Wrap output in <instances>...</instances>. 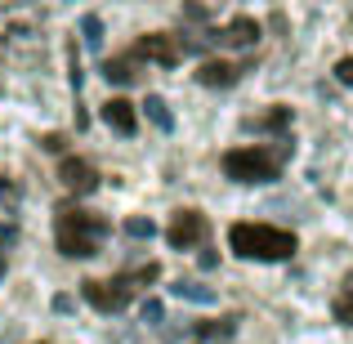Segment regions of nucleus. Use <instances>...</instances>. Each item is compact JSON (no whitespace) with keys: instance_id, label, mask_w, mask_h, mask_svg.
Segmentation results:
<instances>
[{"instance_id":"16","label":"nucleus","mask_w":353,"mask_h":344,"mask_svg":"<svg viewBox=\"0 0 353 344\" xmlns=\"http://www.w3.org/2000/svg\"><path fill=\"white\" fill-rule=\"evenodd\" d=\"M81 41H85L90 50H99V45H103V18H99V14H85V18H81Z\"/></svg>"},{"instance_id":"25","label":"nucleus","mask_w":353,"mask_h":344,"mask_svg":"<svg viewBox=\"0 0 353 344\" xmlns=\"http://www.w3.org/2000/svg\"><path fill=\"white\" fill-rule=\"evenodd\" d=\"M18 232H14V224H0V241H14Z\"/></svg>"},{"instance_id":"24","label":"nucleus","mask_w":353,"mask_h":344,"mask_svg":"<svg viewBox=\"0 0 353 344\" xmlns=\"http://www.w3.org/2000/svg\"><path fill=\"white\" fill-rule=\"evenodd\" d=\"M72 304H77L72 295H54V309H59V313H72Z\"/></svg>"},{"instance_id":"8","label":"nucleus","mask_w":353,"mask_h":344,"mask_svg":"<svg viewBox=\"0 0 353 344\" xmlns=\"http://www.w3.org/2000/svg\"><path fill=\"white\" fill-rule=\"evenodd\" d=\"M36 27H41V14H36L32 5H9L0 9V36H36Z\"/></svg>"},{"instance_id":"2","label":"nucleus","mask_w":353,"mask_h":344,"mask_svg":"<svg viewBox=\"0 0 353 344\" xmlns=\"http://www.w3.org/2000/svg\"><path fill=\"white\" fill-rule=\"evenodd\" d=\"M228 246L237 250L241 259H259V264H282V259L295 255V232L273 228V224H233L228 228Z\"/></svg>"},{"instance_id":"20","label":"nucleus","mask_w":353,"mask_h":344,"mask_svg":"<svg viewBox=\"0 0 353 344\" xmlns=\"http://www.w3.org/2000/svg\"><path fill=\"white\" fill-rule=\"evenodd\" d=\"M336 322H345V327H353V291L336 295Z\"/></svg>"},{"instance_id":"14","label":"nucleus","mask_w":353,"mask_h":344,"mask_svg":"<svg viewBox=\"0 0 353 344\" xmlns=\"http://www.w3.org/2000/svg\"><path fill=\"white\" fill-rule=\"evenodd\" d=\"M179 300H188V304H215L219 295H215V286H201V282H174L170 286Z\"/></svg>"},{"instance_id":"26","label":"nucleus","mask_w":353,"mask_h":344,"mask_svg":"<svg viewBox=\"0 0 353 344\" xmlns=\"http://www.w3.org/2000/svg\"><path fill=\"white\" fill-rule=\"evenodd\" d=\"M0 277H5V250H0Z\"/></svg>"},{"instance_id":"5","label":"nucleus","mask_w":353,"mask_h":344,"mask_svg":"<svg viewBox=\"0 0 353 344\" xmlns=\"http://www.w3.org/2000/svg\"><path fill=\"white\" fill-rule=\"evenodd\" d=\"M201 45L197 41H183V36H170V32H152V36H139L134 54L148 63H157V68H179L183 54H197Z\"/></svg>"},{"instance_id":"7","label":"nucleus","mask_w":353,"mask_h":344,"mask_svg":"<svg viewBox=\"0 0 353 344\" xmlns=\"http://www.w3.org/2000/svg\"><path fill=\"white\" fill-rule=\"evenodd\" d=\"M59 183H63L68 192H77V197H90V192L99 188V170H94L90 161H81V156H63Z\"/></svg>"},{"instance_id":"12","label":"nucleus","mask_w":353,"mask_h":344,"mask_svg":"<svg viewBox=\"0 0 353 344\" xmlns=\"http://www.w3.org/2000/svg\"><path fill=\"white\" fill-rule=\"evenodd\" d=\"M139 63H143V59L130 50V54H121V59H108L103 63V77L112 81V85H134V81H139Z\"/></svg>"},{"instance_id":"19","label":"nucleus","mask_w":353,"mask_h":344,"mask_svg":"<svg viewBox=\"0 0 353 344\" xmlns=\"http://www.w3.org/2000/svg\"><path fill=\"white\" fill-rule=\"evenodd\" d=\"M139 318H143L148 327H157V322L165 318V304H161V300H143V309H139Z\"/></svg>"},{"instance_id":"21","label":"nucleus","mask_w":353,"mask_h":344,"mask_svg":"<svg viewBox=\"0 0 353 344\" xmlns=\"http://www.w3.org/2000/svg\"><path fill=\"white\" fill-rule=\"evenodd\" d=\"M336 81H340V85H353V59H340L336 63Z\"/></svg>"},{"instance_id":"4","label":"nucleus","mask_w":353,"mask_h":344,"mask_svg":"<svg viewBox=\"0 0 353 344\" xmlns=\"http://www.w3.org/2000/svg\"><path fill=\"white\" fill-rule=\"evenodd\" d=\"M134 277L121 273V277H90V282H81V295H85L90 304H94L99 313H121L130 300H134Z\"/></svg>"},{"instance_id":"15","label":"nucleus","mask_w":353,"mask_h":344,"mask_svg":"<svg viewBox=\"0 0 353 344\" xmlns=\"http://www.w3.org/2000/svg\"><path fill=\"white\" fill-rule=\"evenodd\" d=\"M286 125H291V108H273V112L250 121V130H286Z\"/></svg>"},{"instance_id":"13","label":"nucleus","mask_w":353,"mask_h":344,"mask_svg":"<svg viewBox=\"0 0 353 344\" xmlns=\"http://www.w3.org/2000/svg\"><path fill=\"white\" fill-rule=\"evenodd\" d=\"M143 117L152 121L161 134H170V130H174V117H170V108H165V99H161V94H148V99H143Z\"/></svg>"},{"instance_id":"10","label":"nucleus","mask_w":353,"mask_h":344,"mask_svg":"<svg viewBox=\"0 0 353 344\" xmlns=\"http://www.w3.org/2000/svg\"><path fill=\"white\" fill-rule=\"evenodd\" d=\"M210 41L233 45V50H250V45L259 41V23H255V18H233L224 32H210Z\"/></svg>"},{"instance_id":"17","label":"nucleus","mask_w":353,"mask_h":344,"mask_svg":"<svg viewBox=\"0 0 353 344\" xmlns=\"http://www.w3.org/2000/svg\"><path fill=\"white\" fill-rule=\"evenodd\" d=\"M125 232H130L134 241H152V237H157V224H152L148 215H130V219H125Z\"/></svg>"},{"instance_id":"22","label":"nucleus","mask_w":353,"mask_h":344,"mask_svg":"<svg viewBox=\"0 0 353 344\" xmlns=\"http://www.w3.org/2000/svg\"><path fill=\"white\" fill-rule=\"evenodd\" d=\"M41 148H45V152H63V148H68V139H63V134H45Z\"/></svg>"},{"instance_id":"6","label":"nucleus","mask_w":353,"mask_h":344,"mask_svg":"<svg viewBox=\"0 0 353 344\" xmlns=\"http://www.w3.org/2000/svg\"><path fill=\"white\" fill-rule=\"evenodd\" d=\"M206 232H210V224L201 210H174L170 224H165V241H170V250H192L206 241Z\"/></svg>"},{"instance_id":"9","label":"nucleus","mask_w":353,"mask_h":344,"mask_svg":"<svg viewBox=\"0 0 353 344\" xmlns=\"http://www.w3.org/2000/svg\"><path fill=\"white\" fill-rule=\"evenodd\" d=\"M241 72H246V68H237V63H224V59H201L197 81H201V85H210V90H228V85H237V81H241Z\"/></svg>"},{"instance_id":"11","label":"nucleus","mask_w":353,"mask_h":344,"mask_svg":"<svg viewBox=\"0 0 353 344\" xmlns=\"http://www.w3.org/2000/svg\"><path fill=\"white\" fill-rule=\"evenodd\" d=\"M103 121H108V130H117V134H125V139L139 130V112H134L130 99H108V103H103Z\"/></svg>"},{"instance_id":"23","label":"nucleus","mask_w":353,"mask_h":344,"mask_svg":"<svg viewBox=\"0 0 353 344\" xmlns=\"http://www.w3.org/2000/svg\"><path fill=\"white\" fill-rule=\"evenodd\" d=\"M0 201H18V188L9 179H0Z\"/></svg>"},{"instance_id":"3","label":"nucleus","mask_w":353,"mask_h":344,"mask_svg":"<svg viewBox=\"0 0 353 344\" xmlns=\"http://www.w3.org/2000/svg\"><path fill=\"white\" fill-rule=\"evenodd\" d=\"M286 152H291V143H282L277 152L273 148H233V152H224V174L233 183H273L282 174Z\"/></svg>"},{"instance_id":"1","label":"nucleus","mask_w":353,"mask_h":344,"mask_svg":"<svg viewBox=\"0 0 353 344\" xmlns=\"http://www.w3.org/2000/svg\"><path fill=\"white\" fill-rule=\"evenodd\" d=\"M108 232V215H94V210H81V206H59L54 210V241L68 259H90L103 250Z\"/></svg>"},{"instance_id":"18","label":"nucleus","mask_w":353,"mask_h":344,"mask_svg":"<svg viewBox=\"0 0 353 344\" xmlns=\"http://www.w3.org/2000/svg\"><path fill=\"white\" fill-rule=\"evenodd\" d=\"M237 331V318H219V322H206V327H197L201 340H219V336H233Z\"/></svg>"}]
</instances>
